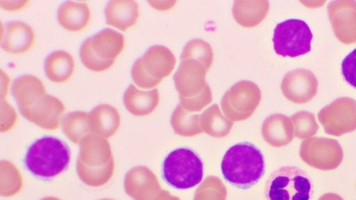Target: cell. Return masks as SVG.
<instances>
[{
    "label": "cell",
    "instance_id": "1",
    "mask_svg": "<svg viewBox=\"0 0 356 200\" xmlns=\"http://www.w3.org/2000/svg\"><path fill=\"white\" fill-rule=\"evenodd\" d=\"M12 94L24 117L46 127L56 126L65 111L63 102L49 94L42 81L33 75L15 79Z\"/></svg>",
    "mask_w": 356,
    "mask_h": 200
},
{
    "label": "cell",
    "instance_id": "2",
    "mask_svg": "<svg viewBox=\"0 0 356 200\" xmlns=\"http://www.w3.org/2000/svg\"><path fill=\"white\" fill-rule=\"evenodd\" d=\"M263 153L250 142L232 145L224 154L220 169L224 179L230 185L247 190L256 185L265 174Z\"/></svg>",
    "mask_w": 356,
    "mask_h": 200
},
{
    "label": "cell",
    "instance_id": "3",
    "mask_svg": "<svg viewBox=\"0 0 356 200\" xmlns=\"http://www.w3.org/2000/svg\"><path fill=\"white\" fill-rule=\"evenodd\" d=\"M70 150L61 140L43 136L31 143L24 158L26 169L35 178L49 180L67 169Z\"/></svg>",
    "mask_w": 356,
    "mask_h": 200
},
{
    "label": "cell",
    "instance_id": "4",
    "mask_svg": "<svg viewBox=\"0 0 356 200\" xmlns=\"http://www.w3.org/2000/svg\"><path fill=\"white\" fill-rule=\"evenodd\" d=\"M204 165L200 156L188 147L170 151L161 164V176L164 182L176 190L192 188L201 183Z\"/></svg>",
    "mask_w": 356,
    "mask_h": 200
},
{
    "label": "cell",
    "instance_id": "5",
    "mask_svg": "<svg viewBox=\"0 0 356 200\" xmlns=\"http://www.w3.org/2000/svg\"><path fill=\"white\" fill-rule=\"evenodd\" d=\"M264 194L266 200H310L313 184L309 174L297 166H282L268 176Z\"/></svg>",
    "mask_w": 356,
    "mask_h": 200
},
{
    "label": "cell",
    "instance_id": "6",
    "mask_svg": "<svg viewBox=\"0 0 356 200\" xmlns=\"http://www.w3.org/2000/svg\"><path fill=\"white\" fill-rule=\"evenodd\" d=\"M175 64L176 58L168 48L152 46L134 62L131 70L132 80L139 88H153L170 74Z\"/></svg>",
    "mask_w": 356,
    "mask_h": 200
},
{
    "label": "cell",
    "instance_id": "7",
    "mask_svg": "<svg viewBox=\"0 0 356 200\" xmlns=\"http://www.w3.org/2000/svg\"><path fill=\"white\" fill-rule=\"evenodd\" d=\"M312 38V31L305 21L289 19L275 26L273 48L275 52L282 57H298L310 51Z\"/></svg>",
    "mask_w": 356,
    "mask_h": 200
},
{
    "label": "cell",
    "instance_id": "8",
    "mask_svg": "<svg viewBox=\"0 0 356 200\" xmlns=\"http://www.w3.org/2000/svg\"><path fill=\"white\" fill-rule=\"evenodd\" d=\"M261 99L259 86L252 81L243 80L233 85L223 95L220 106L223 113L234 121L248 118Z\"/></svg>",
    "mask_w": 356,
    "mask_h": 200
},
{
    "label": "cell",
    "instance_id": "9",
    "mask_svg": "<svg viewBox=\"0 0 356 200\" xmlns=\"http://www.w3.org/2000/svg\"><path fill=\"white\" fill-rule=\"evenodd\" d=\"M318 119L328 135L352 132L356 129V101L347 97L337 98L319 111Z\"/></svg>",
    "mask_w": 356,
    "mask_h": 200
},
{
    "label": "cell",
    "instance_id": "10",
    "mask_svg": "<svg viewBox=\"0 0 356 200\" xmlns=\"http://www.w3.org/2000/svg\"><path fill=\"white\" fill-rule=\"evenodd\" d=\"M300 155L309 165L320 169L337 167L343 159L339 143L333 139L312 138L302 142Z\"/></svg>",
    "mask_w": 356,
    "mask_h": 200
},
{
    "label": "cell",
    "instance_id": "11",
    "mask_svg": "<svg viewBox=\"0 0 356 200\" xmlns=\"http://www.w3.org/2000/svg\"><path fill=\"white\" fill-rule=\"evenodd\" d=\"M207 71L200 61L195 59L181 60L173 76L179 99H190L202 94L208 85L206 81Z\"/></svg>",
    "mask_w": 356,
    "mask_h": 200
},
{
    "label": "cell",
    "instance_id": "12",
    "mask_svg": "<svg viewBox=\"0 0 356 200\" xmlns=\"http://www.w3.org/2000/svg\"><path fill=\"white\" fill-rule=\"evenodd\" d=\"M327 13L336 38L345 44L355 43L356 1H331L327 6Z\"/></svg>",
    "mask_w": 356,
    "mask_h": 200
},
{
    "label": "cell",
    "instance_id": "13",
    "mask_svg": "<svg viewBox=\"0 0 356 200\" xmlns=\"http://www.w3.org/2000/svg\"><path fill=\"white\" fill-rule=\"evenodd\" d=\"M318 85V80L312 72L306 69H296L284 75L281 90L288 100L302 104L309 102L315 97Z\"/></svg>",
    "mask_w": 356,
    "mask_h": 200
},
{
    "label": "cell",
    "instance_id": "14",
    "mask_svg": "<svg viewBox=\"0 0 356 200\" xmlns=\"http://www.w3.org/2000/svg\"><path fill=\"white\" fill-rule=\"evenodd\" d=\"M1 48L11 54H24L29 51L35 44V31L24 22H10L5 26L4 31L1 30Z\"/></svg>",
    "mask_w": 356,
    "mask_h": 200
},
{
    "label": "cell",
    "instance_id": "15",
    "mask_svg": "<svg viewBox=\"0 0 356 200\" xmlns=\"http://www.w3.org/2000/svg\"><path fill=\"white\" fill-rule=\"evenodd\" d=\"M86 40L97 58L108 62L114 63L124 47V35L112 28H104Z\"/></svg>",
    "mask_w": 356,
    "mask_h": 200
},
{
    "label": "cell",
    "instance_id": "16",
    "mask_svg": "<svg viewBox=\"0 0 356 200\" xmlns=\"http://www.w3.org/2000/svg\"><path fill=\"white\" fill-rule=\"evenodd\" d=\"M139 15L138 4L132 0L110 1L104 10L106 24L121 31H126L134 26Z\"/></svg>",
    "mask_w": 356,
    "mask_h": 200
},
{
    "label": "cell",
    "instance_id": "17",
    "mask_svg": "<svg viewBox=\"0 0 356 200\" xmlns=\"http://www.w3.org/2000/svg\"><path fill=\"white\" fill-rule=\"evenodd\" d=\"M91 19V11L85 3L68 1L60 6L57 20L60 26L71 32H79L87 27Z\"/></svg>",
    "mask_w": 356,
    "mask_h": 200
},
{
    "label": "cell",
    "instance_id": "18",
    "mask_svg": "<svg viewBox=\"0 0 356 200\" xmlns=\"http://www.w3.org/2000/svg\"><path fill=\"white\" fill-rule=\"evenodd\" d=\"M159 102V93L156 88L141 90L130 84L123 95L126 109L132 115L144 116L152 112Z\"/></svg>",
    "mask_w": 356,
    "mask_h": 200
},
{
    "label": "cell",
    "instance_id": "19",
    "mask_svg": "<svg viewBox=\"0 0 356 200\" xmlns=\"http://www.w3.org/2000/svg\"><path fill=\"white\" fill-rule=\"evenodd\" d=\"M268 1L236 0L232 6V15L241 26L252 28L259 25L269 10Z\"/></svg>",
    "mask_w": 356,
    "mask_h": 200
},
{
    "label": "cell",
    "instance_id": "20",
    "mask_svg": "<svg viewBox=\"0 0 356 200\" xmlns=\"http://www.w3.org/2000/svg\"><path fill=\"white\" fill-rule=\"evenodd\" d=\"M74 68L75 62L73 56L63 50H57L49 53L44 64L46 76L55 83L67 81L72 77Z\"/></svg>",
    "mask_w": 356,
    "mask_h": 200
},
{
    "label": "cell",
    "instance_id": "21",
    "mask_svg": "<svg viewBox=\"0 0 356 200\" xmlns=\"http://www.w3.org/2000/svg\"><path fill=\"white\" fill-rule=\"evenodd\" d=\"M263 131L271 142L277 144H286L293 137L291 120L282 114H273L267 117L263 124Z\"/></svg>",
    "mask_w": 356,
    "mask_h": 200
},
{
    "label": "cell",
    "instance_id": "22",
    "mask_svg": "<svg viewBox=\"0 0 356 200\" xmlns=\"http://www.w3.org/2000/svg\"><path fill=\"white\" fill-rule=\"evenodd\" d=\"M180 58L195 59L202 62L209 70L213 60V52L207 42L202 39H193L183 48Z\"/></svg>",
    "mask_w": 356,
    "mask_h": 200
},
{
    "label": "cell",
    "instance_id": "23",
    "mask_svg": "<svg viewBox=\"0 0 356 200\" xmlns=\"http://www.w3.org/2000/svg\"><path fill=\"white\" fill-rule=\"evenodd\" d=\"M88 119L95 127L110 131L119 123L120 115L115 107L109 104H100L90 111Z\"/></svg>",
    "mask_w": 356,
    "mask_h": 200
},
{
    "label": "cell",
    "instance_id": "24",
    "mask_svg": "<svg viewBox=\"0 0 356 200\" xmlns=\"http://www.w3.org/2000/svg\"><path fill=\"white\" fill-rule=\"evenodd\" d=\"M295 127L296 137L307 139L315 135L318 130V125L313 113L302 110L291 116Z\"/></svg>",
    "mask_w": 356,
    "mask_h": 200
},
{
    "label": "cell",
    "instance_id": "25",
    "mask_svg": "<svg viewBox=\"0 0 356 200\" xmlns=\"http://www.w3.org/2000/svg\"><path fill=\"white\" fill-rule=\"evenodd\" d=\"M200 117L204 127L211 132L214 131L223 132L231 126V122L222 115L217 103L204 110Z\"/></svg>",
    "mask_w": 356,
    "mask_h": 200
},
{
    "label": "cell",
    "instance_id": "26",
    "mask_svg": "<svg viewBox=\"0 0 356 200\" xmlns=\"http://www.w3.org/2000/svg\"><path fill=\"white\" fill-rule=\"evenodd\" d=\"M190 113V112L184 110L180 104L177 106L171 117L172 124L177 131H191L197 128L200 115Z\"/></svg>",
    "mask_w": 356,
    "mask_h": 200
},
{
    "label": "cell",
    "instance_id": "27",
    "mask_svg": "<svg viewBox=\"0 0 356 200\" xmlns=\"http://www.w3.org/2000/svg\"><path fill=\"white\" fill-rule=\"evenodd\" d=\"M79 56L83 65L89 70L95 72L106 71L114 64L113 62L103 61L97 58L91 51L86 40L80 47Z\"/></svg>",
    "mask_w": 356,
    "mask_h": 200
},
{
    "label": "cell",
    "instance_id": "28",
    "mask_svg": "<svg viewBox=\"0 0 356 200\" xmlns=\"http://www.w3.org/2000/svg\"><path fill=\"white\" fill-rule=\"evenodd\" d=\"M212 100V93L209 85L204 91L197 97L190 99H179L181 106L190 112L201 111L203 108L211 103Z\"/></svg>",
    "mask_w": 356,
    "mask_h": 200
},
{
    "label": "cell",
    "instance_id": "29",
    "mask_svg": "<svg viewBox=\"0 0 356 200\" xmlns=\"http://www.w3.org/2000/svg\"><path fill=\"white\" fill-rule=\"evenodd\" d=\"M341 72L346 82L356 88V49L343 60Z\"/></svg>",
    "mask_w": 356,
    "mask_h": 200
},
{
    "label": "cell",
    "instance_id": "30",
    "mask_svg": "<svg viewBox=\"0 0 356 200\" xmlns=\"http://www.w3.org/2000/svg\"><path fill=\"white\" fill-rule=\"evenodd\" d=\"M30 1L27 0H0V7L10 12H19L29 6Z\"/></svg>",
    "mask_w": 356,
    "mask_h": 200
},
{
    "label": "cell",
    "instance_id": "31",
    "mask_svg": "<svg viewBox=\"0 0 356 200\" xmlns=\"http://www.w3.org/2000/svg\"><path fill=\"white\" fill-rule=\"evenodd\" d=\"M10 78L6 73L3 70L1 71V100H6Z\"/></svg>",
    "mask_w": 356,
    "mask_h": 200
},
{
    "label": "cell",
    "instance_id": "32",
    "mask_svg": "<svg viewBox=\"0 0 356 200\" xmlns=\"http://www.w3.org/2000/svg\"><path fill=\"white\" fill-rule=\"evenodd\" d=\"M147 3L158 10H165L172 8L176 3L175 1H147Z\"/></svg>",
    "mask_w": 356,
    "mask_h": 200
},
{
    "label": "cell",
    "instance_id": "33",
    "mask_svg": "<svg viewBox=\"0 0 356 200\" xmlns=\"http://www.w3.org/2000/svg\"><path fill=\"white\" fill-rule=\"evenodd\" d=\"M325 1H301L302 3H304L305 6L309 7H318L322 6Z\"/></svg>",
    "mask_w": 356,
    "mask_h": 200
}]
</instances>
